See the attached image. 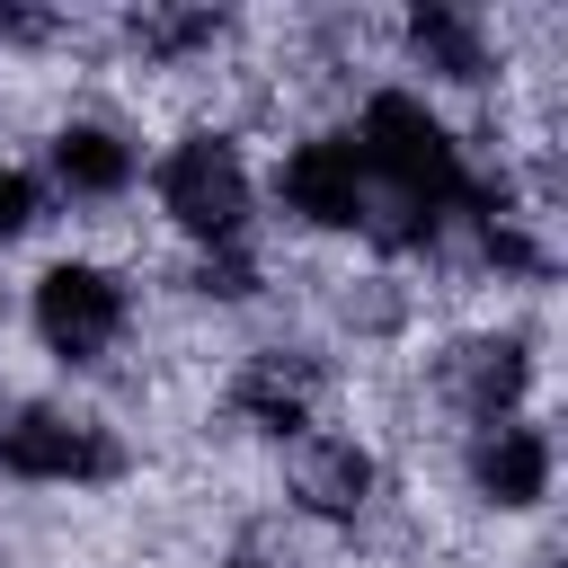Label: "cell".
<instances>
[{
  "instance_id": "cell-9",
  "label": "cell",
  "mask_w": 568,
  "mask_h": 568,
  "mask_svg": "<svg viewBox=\"0 0 568 568\" xmlns=\"http://www.w3.org/2000/svg\"><path fill=\"white\" fill-rule=\"evenodd\" d=\"M293 497L311 515H355L373 497V453L355 435H302L293 444Z\"/></svg>"
},
{
  "instance_id": "cell-3",
  "label": "cell",
  "mask_w": 568,
  "mask_h": 568,
  "mask_svg": "<svg viewBox=\"0 0 568 568\" xmlns=\"http://www.w3.org/2000/svg\"><path fill=\"white\" fill-rule=\"evenodd\" d=\"M160 213L204 240V248H240L248 231V169H240V142L222 133H186L169 160H160Z\"/></svg>"
},
{
  "instance_id": "cell-8",
  "label": "cell",
  "mask_w": 568,
  "mask_h": 568,
  "mask_svg": "<svg viewBox=\"0 0 568 568\" xmlns=\"http://www.w3.org/2000/svg\"><path fill=\"white\" fill-rule=\"evenodd\" d=\"M311 399H320V382H311L302 355H248V373H240V390H231V408H240L257 435H284V444L311 435Z\"/></svg>"
},
{
  "instance_id": "cell-11",
  "label": "cell",
  "mask_w": 568,
  "mask_h": 568,
  "mask_svg": "<svg viewBox=\"0 0 568 568\" xmlns=\"http://www.w3.org/2000/svg\"><path fill=\"white\" fill-rule=\"evenodd\" d=\"M36 204H44V186H36L27 169H0V240H18V231L36 222Z\"/></svg>"
},
{
  "instance_id": "cell-2",
  "label": "cell",
  "mask_w": 568,
  "mask_h": 568,
  "mask_svg": "<svg viewBox=\"0 0 568 568\" xmlns=\"http://www.w3.org/2000/svg\"><path fill=\"white\" fill-rule=\"evenodd\" d=\"M115 462L124 453H115V435L89 408L36 399V408L0 417V470L27 479V488H98V479H115Z\"/></svg>"
},
{
  "instance_id": "cell-4",
  "label": "cell",
  "mask_w": 568,
  "mask_h": 568,
  "mask_svg": "<svg viewBox=\"0 0 568 568\" xmlns=\"http://www.w3.org/2000/svg\"><path fill=\"white\" fill-rule=\"evenodd\" d=\"M275 195L311 231H364L373 222V178H364L355 133H302L284 151V169H275Z\"/></svg>"
},
{
  "instance_id": "cell-5",
  "label": "cell",
  "mask_w": 568,
  "mask_h": 568,
  "mask_svg": "<svg viewBox=\"0 0 568 568\" xmlns=\"http://www.w3.org/2000/svg\"><path fill=\"white\" fill-rule=\"evenodd\" d=\"M124 284L106 275V266H44L36 275V337H44V355H62V364H98L115 337H124Z\"/></svg>"
},
{
  "instance_id": "cell-10",
  "label": "cell",
  "mask_w": 568,
  "mask_h": 568,
  "mask_svg": "<svg viewBox=\"0 0 568 568\" xmlns=\"http://www.w3.org/2000/svg\"><path fill=\"white\" fill-rule=\"evenodd\" d=\"M408 44H417V62H426L435 80H479V71H488L479 18H462V9H417V18H408Z\"/></svg>"
},
{
  "instance_id": "cell-6",
  "label": "cell",
  "mask_w": 568,
  "mask_h": 568,
  "mask_svg": "<svg viewBox=\"0 0 568 568\" xmlns=\"http://www.w3.org/2000/svg\"><path fill=\"white\" fill-rule=\"evenodd\" d=\"M470 488H479L488 506H506V515L541 506V497H550V435H541L532 417L479 426V435H470Z\"/></svg>"
},
{
  "instance_id": "cell-7",
  "label": "cell",
  "mask_w": 568,
  "mask_h": 568,
  "mask_svg": "<svg viewBox=\"0 0 568 568\" xmlns=\"http://www.w3.org/2000/svg\"><path fill=\"white\" fill-rule=\"evenodd\" d=\"M44 169H53V186L80 195V204H115L142 160H133V142H124L115 124H62V133L44 142Z\"/></svg>"
},
{
  "instance_id": "cell-1",
  "label": "cell",
  "mask_w": 568,
  "mask_h": 568,
  "mask_svg": "<svg viewBox=\"0 0 568 568\" xmlns=\"http://www.w3.org/2000/svg\"><path fill=\"white\" fill-rule=\"evenodd\" d=\"M355 151H364L373 195H390V213H399V222H382L390 248L435 240V231L470 204L462 142H453V124L426 106V89H373L364 115H355Z\"/></svg>"
},
{
  "instance_id": "cell-12",
  "label": "cell",
  "mask_w": 568,
  "mask_h": 568,
  "mask_svg": "<svg viewBox=\"0 0 568 568\" xmlns=\"http://www.w3.org/2000/svg\"><path fill=\"white\" fill-rule=\"evenodd\" d=\"M222 568H257V559H222Z\"/></svg>"
},
{
  "instance_id": "cell-13",
  "label": "cell",
  "mask_w": 568,
  "mask_h": 568,
  "mask_svg": "<svg viewBox=\"0 0 568 568\" xmlns=\"http://www.w3.org/2000/svg\"><path fill=\"white\" fill-rule=\"evenodd\" d=\"M0 320H9V293H0Z\"/></svg>"
}]
</instances>
